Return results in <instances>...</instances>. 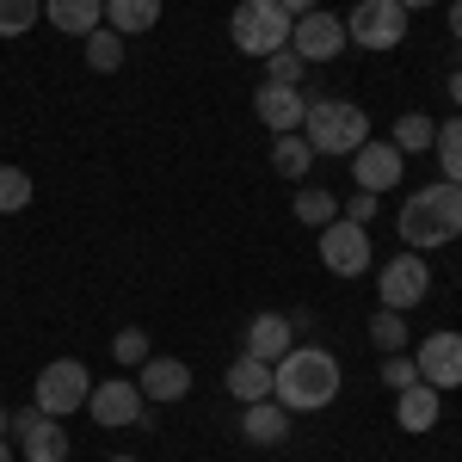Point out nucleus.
Wrapping results in <instances>:
<instances>
[{
  "mask_svg": "<svg viewBox=\"0 0 462 462\" xmlns=\"http://www.w3.org/2000/svg\"><path fill=\"white\" fill-rule=\"evenodd\" d=\"M339 357L320 352V346H290L278 364H272V401L290 407V413H320V407H333V394H339Z\"/></svg>",
  "mask_w": 462,
  "mask_h": 462,
  "instance_id": "obj_1",
  "label": "nucleus"
},
{
  "mask_svg": "<svg viewBox=\"0 0 462 462\" xmlns=\"http://www.w3.org/2000/svg\"><path fill=\"white\" fill-rule=\"evenodd\" d=\"M394 228H401V241L413 253H431V247H450L462 235V185L450 179H438V185H420L401 216H394Z\"/></svg>",
  "mask_w": 462,
  "mask_h": 462,
  "instance_id": "obj_2",
  "label": "nucleus"
},
{
  "mask_svg": "<svg viewBox=\"0 0 462 462\" xmlns=\"http://www.w3.org/2000/svg\"><path fill=\"white\" fill-rule=\"evenodd\" d=\"M302 136H309V148L315 154H357V148L370 143V117H364V106H352V99H309V117H302Z\"/></svg>",
  "mask_w": 462,
  "mask_h": 462,
  "instance_id": "obj_3",
  "label": "nucleus"
},
{
  "mask_svg": "<svg viewBox=\"0 0 462 462\" xmlns=\"http://www.w3.org/2000/svg\"><path fill=\"white\" fill-rule=\"evenodd\" d=\"M290 19L278 0H235V19H228V37H235V50L241 56H272V50H284L290 43Z\"/></svg>",
  "mask_w": 462,
  "mask_h": 462,
  "instance_id": "obj_4",
  "label": "nucleus"
},
{
  "mask_svg": "<svg viewBox=\"0 0 462 462\" xmlns=\"http://www.w3.org/2000/svg\"><path fill=\"white\" fill-rule=\"evenodd\" d=\"M87 394H93V376H87V364L80 357H50L43 370H37V413H50V420H69L87 407Z\"/></svg>",
  "mask_w": 462,
  "mask_h": 462,
  "instance_id": "obj_5",
  "label": "nucleus"
},
{
  "mask_svg": "<svg viewBox=\"0 0 462 462\" xmlns=\"http://www.w3.org/2000/svg\"><path fill=\"white\" fill-rule=\"evenodd\" d=\"M426 290H431V272H426V259H420L413 247L394 253L389 265L376 272V302H383V309H394V315L420 309V302H426Z\"/></svg>",
  "mask_w": 462,
  "mask_h": 462,
  "instance_id": "obj_6",
  "label": "nucleus"
},
{
  "mask_svg": "<svg viewBox=\"0 0 462 462\" xmlns=\"http://www.w3.org/2000/svg\"><path fill=\"white\" fill-rule=\"evenodd\" d=\"M87 413H93L99 431H124V426H143L148 420V401L130 376H111V383H99V389L87 394Z\"/></svg>",
  "mask_w": 462,
  "mask_h": 462,
  "instance_id": "obj_7",
  "label": "nucleus"
},
{
  "mask_svg": "<svg viewBox=\"0 0 462 462\" xmlns=\"http://www.w3.org/2000/svg\"><path fill=\"white\" fill-rule=\"evenodd\" d=\"M346 37L364 43V50H394L407 37V6H394V0H357L352 19H346Z\"/></svg>",
  "mask_w": 462,
  "mask_h": 462,
  "instance_id": "obj_8",
  "label": "nucleus"
},
{
  "mask_svg": "<svg viewBox=\"0 0 462 462\" xmlns=\"http://www.w3.org/2000/svg\"><path fill=\"white\" fill-rule=\"evenodd\" d=\"M320 265L333 272V278H364L370 272V235L346 222V216H333L327 228H320Z\"/></svg>",
  "mask_w": 462,
  "mask_h": 462,
  "instance_id": "obj_9",
  "label": "nucleus"
},
{
  "mask_svg": "<svg viewBox=\"0 0 462 462\" xmlns=\"http://www.w3.org/2000/svg\"><path fill=\"white\" fill-rule=\"evenodd\" d=\"M346 43H352V37H346V19H339V13H320V6L290 25V50H296L302 62H333Z\"/></svg>",
  "mask_w": 462,
  "mask_h": 462,
  "instance_id": "obj_10",
  "label": "nucleus"
},
{
  "mask_svg": "<svg viewBox=\"0 0 462 462\" xmlns=\"http://www.w3.org/2000/svg\"><path fill=\"white\" fill-rule=\"evenodd\" d=\"M413 364H420V383H431L438 394L462 389V333H450V327L426 333L420 352H413Z\"/></svg>",
  "mask_w": 462,
  "mask_h": 462,
  "instance_id": "obj_11",
  "label": "nucleus"
},
{
  "mask_svg": "<svg viewBox=\"0 0 462 462\" xmlns=\"http://www.w3.org/2000/svg\"><path fill=\"white\" fill-rule=\"evenodd\" d=\"M401 167H407V154H401L394 143H376V136H370V143L352 154V185H357V191H376V198H383L389 185H401Z\"/></svg>",
  "mask_w": 462,
  "mask_h": 462,
  "instance_id": "obj_12",
  "label": "nucleus"
},
{
  "mask_svg": "<svg viewBox=\"0 0 462 462\" xmlns=\"http://www.w3.org/2000/svg\"><path fill=\"white\" fill-rule=\"evenodd\" d=\"M253 111H259V124H265L272 136H290V130H302L309 99H302V87H278V80H265V87L253 93Z\"/></svg>",
  "mask_w": 462,
  "mask_h": 462,
  "instance_id": "obj_13",
  "label": "nucleus"
},
{
  "mask_svg": "<svg viewBox=\"0 0 462 462\" xmlns=\"http://www.w3.org/2000/svg\"><path fill=\"white\" fill-rule=\"evenodd\" d=\"M136 389H143V401H185L191 394V364L185 357H148Z\"/></svg>",
  "mask_w": 462,
  "mask_h": 462,
  "instance_id": "obj_14",
  "label": "nucleus"
},
{
  "mask_svg": "<svg viewBox=\"0 0 462 462\" xmlns=\"http://www.w3.org/2000/svg\"><path fill=\"white\" fill-rule=\"evenodd\" d=\"M290 346H296V327H290V315L265 309V315L247 320V357H259V364H278Z\"/></svg>",
  "mask_w": 462,
  "mask_h": 462,
  "instance_id": "obj_15",
  "label": "nucleus"
},
{
  "mask_svg": "<svg viewBox=\"0 0 462 462\" xmlns=\"http://www.w3.org/2000/svg\"><path fill=\"white\" fill-rule=\"evenodd\" d=\"M290 407H278V401H247L241 407V438L247 444H259V450H272V444H284L290 438Z\"/></svg>",
  "mask_w": 462,
  "mask_h": 462,
  "instance_id": "obj_16",
  "label": "nucleus"
},
{
  "mask_svg": "<svg viewBox=\"0 0 462 462\" xmlns=\"http://www.w3.org/2000/svg\"><path fill=\"white\" fill-rule=\"evenodd\" d=\"M438 413H444V394L431 389V383H413V389L394 394V420H401V431H431Z\"/></svg>",
  "mask_w": 462,
  "mask_h": 462,
  "instance_id": "obj_17",
  "label": "nucleus"
},
{
  "mask_svg": "<svg viewBox=\"0 0 462 462\" xmlns=\"http://www.w3.org/2000/svg\"><path fill=\"white\" fill-rule=\"evenodd\" d=\"M43 13H50L56 32H69V37H93L106 25V0H50Z\"/></svg>",
  "mask_w": 462,
  "mask_h": 462,
  "instance_id": "obj_18",
  "label": "nucleus"
},
{
  "mask_svg": "<svg viewBox=\"0 0 462 462\" xmlns=\"http://www.w3.org/2000/svg\"><path fill=\"white\" fill-rule=\"evenodd\" d=\"M222 383H228V394H235V401H241V407H247V401H272V364H259V357H235V364H228V376H222Z\"/></svg>",
  "mask_w": 462,
  "mask_h": 462,
  "instance_id": "obj_19",
  "label": "nucleus"
},
{
  "mask_svg": "<svg viewBox=\"0 0 462 462\" xmlns=\"http://www.w3.org/2000/svg\"><path fill=\"white\" fill-rule=\"evenodd\" d=\"M106 25L117 37H143L161 25V0H106Z\"/></svg>",
  "mask_w": 462,
  "mask_h": 462,
  "instance_id": "obj_20",
  "label": "nucleus"
},
{
  "mask_svg": "<svg viewBox=\"0 0 462 462\" xmlns=\"http://www.w3.org/2000/svg\"><path fill=\"white\" fill-rule=\"evenodd\" d=\"M272 167H278V179L302 185V179H309V167H315V148H309V136H302V130L278 136V143H272Z\"/></svg>",
  "mask_w": 462,
  "mask_h": 462,
  "instance_id": "obj_21",
  "label": "nucleus"
},
{
  "mask_svg": "<svg viewBox=\"0 0 462 462\" xmlns=\"http://www.w3.org/2000/svg\"><path fill=\"white\" fill-rule=\"evenodd\" d=\"M19 444H25V462H69V431H62V420H50V413Z\"/></svg>",
  "mask_w": 462,
  "mask_h": 462,
  "instance_id": "obj_22",
  "label": "nucleus"
},
{
  "mask_svg": "<svg viewBox=\"0 0 462 462\" xmlns=\"http://www.w3.org/2000/svg\"><path fill=\"white\" fill-rule=\"evenodd\" d=\"M438 143V124H431L426 111H407V117H394V148L401 154H426Z\"/></svg>",
  "mask_w": 462,
  "mask_h": 462,
  "instance_id": "obj_23",
  "label": "nucleus"
},
{
  "mask_svg": "<svg viewBox=\"0 0 462 462\" xmlns=\"http://www.w3.org/2000/svg\"><path fill=\"white\" fill-rule=\"evenodd\" d=\"M333 216H339V198H333V191H320V185H296V222L327 228Z\"/></svg>",
  "mask_w": 462,
  "mask_h": 462,
  "instance_id": "obj_24",
  "label": "nucleus"
},
{
  "mask_svg": "<svg viewBox=\"0 0 462 462\" xmlns=\"http://www.w3.org/2000/svg\"><path fill=\"white\" fill-rule=\"evenodd\" d=\"M370 346L389 357V352H407V315H394V309H376L370 315Z\"/></svg>",
  "mask_w": 462,
  "mask_h": 462,
  "instance_id": "obj_25",
  "label": "nucleus"
},
{
  "mask_svg": "<svg viewBox=\"0 0 462 462\" xmlns=\"http://www.w3.org/2000/svg\"><path fill=\"white\" fill-rule=\"evenodd\" d=\"M87 69H93V74H111V69H124V37L111 32V25H99V32L87 37Z\"/></svg>",
  "mask_w": 462,
  "mask_h": 462,
  "instance_id": "obj_26",
  "label": "nucleus"
},
{
  "mask_svg": "<svg viewBox=\"0 0 462 462\" xmlns=\"http://www.w3.org/2000/svg\"><path fill=\"white\" fill-rule=\"evenodd\" d=\"M431 154L444 161V179H450V185H462V117L438 124V143H431Z\"/></svg>",
  "mask_w": 462,
  "mask_h": 462,
  "instance_id": "obj_27",
  "label": "nucleus"
},
{
  "mask_svg": "<svg viewBox=\"0 0 462 462\" xmlns=\"http://www.w3.org/2000/svg\"><path fill=\"white\" fill-rule=\"evenodd\" d=\"M32 204V173L25 167H0V216H19Z\"/></svg>",
  "mask_w": 462,
  "mask_h": 462,
  "instance_id": "obj_28",
  "label": "nucleus"
},
{
  "mask_svg": "<svg viewBox=\"0 0 462 462\" xmlns=\"http://www.w3.org/2000/svg\"><path fill=\"white\" fill-rule=\"evenodd\" d=\"M43 19V0H0V37H25Z\"/></svg>",
  "mask_w": 462,
  "mask_h": 462,
  "instance_id": "obj_29",
  "label": "nucleus"
},
{
  "mask_svg": "<svg viewBox=\"0 0 462 462\" xmlns=\"http://www.w3.org/2000/svg\"><path fill=\"white\" fill-rule=\"evenodd\" d=\"M302 69H309V62H302V56H296L290 43L265 56V80H278V87H302Z\"/></svg>",
  "mask_w": 462,
  "mask_h": 462,
  "instance_id": "obj_30",
  "label": "nucleus"
},
{
  "mask_svg": "<svg viewBox=\"0 0 462 462\" xmlns=\"http://www.w3.org/2000/svg\"><path fill=\"white\" fill-rule=\"evenodd\" d=\"M111 357H117V364H136V370H143L148 357H154V352H148V333H143V327H124V333L111 339Z\"/></svg>",
  "mask_w": 462,
  "mask_h": 462,
  "instance_id": "obj_31",
  "label": "nucleus"
},
{
  "mask_svg": "<svg viewBox=\"0 0 462 462\" xmlns=\"http://www.w3.org/2000/svg\"><path fill=\"white\" fill-rule=\"evenodd\" d=\"M383 383H389L394 394L413 389V383H420V364H413V352H389V357H383Z\"/></svg>",
  "mask_w": 462,
  "mask_h": 462,
  "instance_id": "obj_32",
  "label": "nucleus"
},
{
  "mask_svg": "<svg viewBox=\"0 0 462 462\" xmlns=\"http://www.w3.org/2000/svg\"><path fill=\"white\" fill-rule=\"evenodd\" d=\"M339 216H346V222H357V228H370V216H376V191H352Z\"/></svg>",
  "mask_w": 462,
  "mask_h": 462,
  "instance_id": "obj_33",
  "label": "nucleus"
},
{
  "mask_svg": "<svg viewBox=\"0 0 462 462\" xmlns=\"http://www.w3.org/2000/svg\"><path fill=\"white\" fill-rule=\"evenodd\" d=\"M37 420H43V413H37V407H19V413H13V420H6V431H13V438H25V431H32Z\"/></svg>",
  "mask_w": 462,
  "mask_h": 462,
  "instance_id": "obj_34",
  "label": "nucleus"
},
{
  "mask_svg": "<svg viewBox=\"0 0 462 462\" xmlns=\"http://www.w3.org/2000/svg\"><path fill=\"white\" fill-rule=\"evenodd\" d=\"M278 6H284L290 19H302V13H315V0H278Z\"/></svg>",
  "mask_w": 462,
  "mask_h": 462,
  "instance_id": "obj_35",
  "label": "nucleus"
},
{
  "mask_svg": "<svg viewBox=\"0 0 462 462\" xmlns=\"http://www.w3.org/2000/svg\"><path fill=\"white\" fill-rule=\"evenodd\" d=\"M444 87H450V99H457V106H462V69L450 74V80H444Z\"/></svg>",
  "mask_w": 462,
  "mask_h": 462,
  "instance_id": "obj_36",
  "label": "nucleus"
},
{
  "mask_svg": "<svg viewBox=\"0 0 462 462\" xmlns=\"http://www.w3.org/2000/svg\"><path fill=\"white\" fill-rule=\"evenodd\" d=\"M450 32H457V43H462V0L450 6Z\"/></svg>",
  "mask_w": 462,
  "mask_h": 462,
  "instance_id": "obj_37",
  "label": "nucleus"
},
{
  "mask_svg": "<svg viewBox=\"0 0 462 462\" xmlns=\"http://www.w3.org/2000/svg\"><path fill=\"white\" fill-rule=\"evenodd\" d=\"M394 6H407V13H420V6H438V0H394Z\"/></svg>",
  "mask_w": 462,
  "mask_h": 462,
  "instance_id": "obj_38",
  "label": "nucleus"
},
{
  "mask_svg": "<svg viewBox=\"0 0 462 462\" xmlns=\"http://www.w3.org/2000/svg\"><path fill=\"white\" fill-rule=\"evenodd\" d=\"M6 420H13V413H6V407H0V438H6Z\"/></svg>",
  "mask_w": 462,
  "mask_h": 462,
  "instance_id": "obj_39",
  "label": "nucleus"
},
{
  "mask_svg": "<svg viewBox=\"0 0 462 462\" xmlns=\"http://www.w3.org/2000/svg\"><path fill=\"white\" fill-rule=\"evenodd\" d=\"M0 462H13V450H6V438H0Z\"/></svg>",
  "mask_w": 462,
  "mask_h": 462,
  "instance_id": "obj_40",
  "label": "nucleus"
},
{
  "mask_svg": "<svg viewBox=\"0 0 462 462\" xmlns=\"http://www.w3.org/2000/svg\"><path fill=\"white\" fill-rule=\"evenodd\" d=\"M111 462H143V457H111Z\"/></svg>",
  "mask_w": 462,
  "mask_h": 462,
  "instance_id": "obj_41",
  "label": "nucleus"
}]
</instances>
